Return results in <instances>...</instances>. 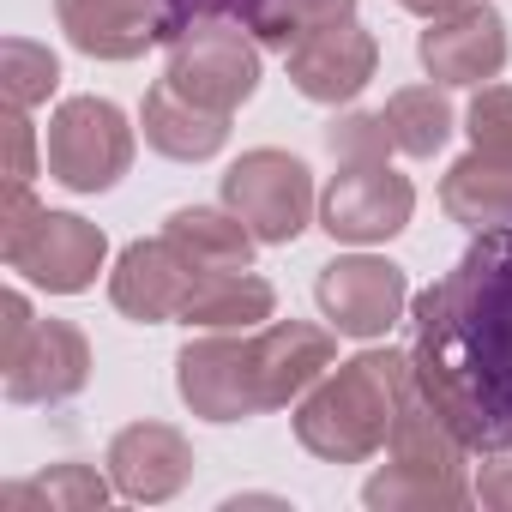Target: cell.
<instances>
[{
	"instance_id": "27",
	"label": "cell",
	"mask_w": 512,
	"mask_h": 512,
	"mask_svg": "<svg viewBox=\"0 0 512 512\" xmlns=\"http://www.w3.org/2000/svg\"><path fill=\"white\" fill-rule=\"evenodd\" d=\"M464 133L476 151H506L512 157V85H476L470 109H464Z\"/></svg>"
},
{
	"instance_id": "9",
	"label": "cell",
	"mask_w": 512,
	"mask_h": 512,
	"mask_svg": "<svg viewBox=\"0 0 512 512\" xmlns=\"http://www.w3.org/2000/svg\"><path fill=\"white\" fill-rule=\"evenodd\" d=\"M314 302L332 320V332L344 338H386L404 308H410V278L392 260H374V253H350V260L320 266L314 278Z\"/></svg>"
},
{
	"instance_id": "26",
	"label": "cell",
	"mask_w": 512,
	"mask_h": 512,
	"mask_svg": "<svg viewBox=\"0 0 512 512\" xmlns=\"http://www.w3.org/2000/svg\"><path fill=\"white\" fill-rule=\"evenodd\" d=\"M326 151H332L338 169H344V163H386V151H392L386 115H362V109L332 115V127H326Z\"/></svg>"
},
{
	"instance_id": "14",
	"label": "cell",
	"mask_w": 512,
	"mask_h": 512,
	"mask_svg": "<svg viewBox=\"0 0 512 512\" xmlns=\"http://www.w3.org/2000/svg\"><path fill=\"white\" fill-rule=\"evenodd\" d=\"M91 380V344L67 320H37L25 350L7 362V398L13 404H67Z\"/></svg>"
},
{
	"instance_id": "13",
	"label": "cell",
	"mask_w": 512,
	"mask_h": 512,
	"mask_svg": "<svg viewBox=\"0 0 512 512\" xmlns=\"http://www.w3.org/2000/svg\"><path fill=\"white\" fill-rule=\"evenodd\" d=\"M103 464H109L115 494L157 506V500H175V494L187 488V476H193V446H187V434L169 428V422H127V428L109 440V458H103Z\"/></svg>"
},
{
	"instance_id": "20",
	"label": "cell",
	"mask_w": 512,
	"mask_h": 512,
	"mask_svg": "<svg viewBox=\"0 0 512 512\" xmlns=\"http://www.w3.org/2000/svg\"><path fill=\"white\" fill-rule=\"evenodd\" d=\"M163 235L175 241V253L205 278V272H247L253 266V235L229 205L217 211V205H181V211H169V223H163Z\"/></svg>"
},
{
	"instance_id": "29",
	"label": "cell",
	"mask_w": 512,
	"mask_h": 512,
	"mask_svg": "<svg viewBox=\"0 0 512 512\" xmlns=\"http://www.w3.org/2000/svg\"><path fill=\"white\" fill-rule=\"evenodd\" d=\"M7 181H31L37 175V127H31V109H7Z\"/></svg>"
},
{
	"instance_id": "16",
	"label": "cell",
	"mask_w": 512,
	"mask_h": 512,
	"mask_svg": "<svg viewBox=\"0 0 512 512\" xmlns=\"http://www.w3.org/2000/svg\"><path fill=\"white\" fill-rule=\"evenodd\" d=\"M139 127H145V145L175 157V163H205L229 145V115L181 97L169 79H157L145 91V109H139Z\"/></svg>"
},
{
	"instance_id": "18",
	"label": "cell",
	"mask_w": 512,
	"mask_h": 512,
	"mask_svg": "<svg viewBox=\"0 0 512 512\" xmlns=\"http://www.w3.org/2000/svg\"><path fill=\"white\" fill-rule=\"evenodd\" d=\"M272 314H278V290L247 266V272H205V278H193L181 326H193V332H253Z\"/></svg>"
},
{
	"instance_id": "8",
	"label": "cell",
	"mask_w": 512,
	"mask_h": 512,
	"mask_svg": "<svg viewBox=\"0 0 512 512\" xmlns=\"http://www.w3.org/2000/svg\"><path fill=\"white\" fill-rule=\"evenodd\" d=\"M410 211H416V187L392 163H344L320 193V229L356 247L392 241L410 223Z\"/></svg>"
},
{
	"instance_id": "31",
	"label": "cell",
	"mask_w": 512,
	"mask_h": 512,
	"mask_svg": "<svg viewBox=\"0 0 512 512\" xmlns=\"http://www.w3.org/2000/svg\"><path fill=\"white\" fill-rule=\"evenodd\" d=\"M476 500L494 512H512V452H488V464L476 470Z\"/></svg>"
},
{
	"instance_id": "3",
	"label": "cell",
	"mask_w": 512,
	"mask_h": 512,
	"mask_svg": "<svg viewBox=\"0 0 512 512\" xmlns=\"http://www.w3.org/2000/svg\"><path fill=\"white\" fill-rule=\"evenodd\" d=\"M163 79L217 109V115H235L253 91H260V37L247 25H229V19H199L187 25L181 37H169V67Z\"/></svg>"
},
{
	"instance_id": "5",
	"label": "cell",
	"mask_w": 512,
	"mask_h": 512,
	"mask_svg": "<svg viewBox=\"0 0 512 512\" xmlns=\"http://www.w3.org/2000/svg\"><path fill=\"white\" fill-rule=\"evenodd\" d=\"M133 169V127L109 97H67L49 115V175L67 193H109Z\"/></svg>"
},
{
	"instance_id": "1",
	"label": "cell",
	"mask_w": 512,
	"mask_h": 512,
	"mask_svg": "<svg viewBox=\"0 0 512 512\" xmlns=\"http://www.w3.org/2000/svg\"><path fill=\"white\" fill-rule=\"evenodd\" d=\"M410 368L470 452H512V229H482L410 302Z\"/></svg>"
},
{
	"instance_id": "19",
	"label": "cell",
	"mask_w": 512,
	"mask_h": 512,
	"mask_svg": "<svg viewBox=\"0 0 512 512\" xmlns=\"http://www.w3.org/2000/svg\"><path fill=\"white\" fill-rule=\"evenodd\" d=\"M386 452H392V464L428 470V476H464V458H470V446H464L458 428L434 410V398L422 392L416 374H410V386H404V404H398V422H392Z\"/></svg>"
},
{
	"instance_id": "10",
	"label": "cell",
	"mask_w": 512,
	"mask_h": 512,
	"mask_svg": "<svg viewBox=\"0 0 512 512\" xmlns=\"http://www.w3.org/2000/svg\"><path fill=\"white\" fill-rule=\"evenodd\" d=\"M416 55L440 85H488L506 67V19L488 0H464V7L428 19V31L416 37Z\"/></svg>"
},
{
	"instance_id": "25",
	"label": "cell",
	"mask_w": 512,
	"mask_h": 512,
	"mask_svg": "<svg viewBox=\"0 0 512 512\" xmlns=\"http://www.w3.org/2000/svg\"><path fill=\"white\" fill-rule=\"evenodd\" d=\"M0 85H7V109H37L55 97L61 85V61L55 49L31 43V37H7L0 43Z\"/></svg>"
},
{
	"instance_id": "12",
	"label": "cell",
	"mask_w": 512,
	"mask_h": 512,
	"mask_svg": "<svg viewBox=\"0 0 512 512\" xmlns=\"http://www.w3.org/2000/svg\"><path fill=\"white\" fill-rule=\"evenodd\" d=\"M284 67H290V85L308 103H332L338 109V103H356L368 91V79L380 67V43H374V31H362L356 19H344V25L296 43L284 55Z\"/></svg>"
},
{
	"instance_id": "32",
	"label": "cell",
	"mask_w": 512,
	"mask_h": 512,
	"mask_svg": "<svg viewBox=\"0 0 512 512\" xmlns=\"http://www.w3.org/2000/svg\"><path fill=\"white\" fill-rule=\"evenodd\" d=\"M404 13H416V19H440V13H452V7H464V0H398Z\"/></svg>"
},
{
	"instance_id": "28",
	"label": "cell",
	"mask_w": 512,
	"mask_h": 512,
	"mask_svg": "<svg viewBox=\"0 0 512 512\" xmlns=\"http://www.w3.org/2000/svg\"><path fill=\"white\" fill-rule=\"evenodd\" d=\"M266 0H163V43L181 37L187 25L199 19H229V25H253V13H260Z\"/></svg>"
},
{
	"instance_id": "6",
	"label": "cell",
	"mask_w": 512,
	"mask_h": 512,
	"mask_svg": "<svg viewBox=\"0 0 512 512\" xmlns=\"http://www.w3.org/2000/svg\"><path fill=\"white\" fill-rule=\"evenodd\" d=\"M338 362V338L308 320H266L247 332V398L253 416L302 404L308 386Z\"/></svg>"
},
{
	"instance_id": "17",
	"label": "cell",
	"mask_w": 512,
	"mask_h": 512,
	"mask_svg": "<svg viewBox=\"0 0 512 512\" xmlns=\"http://www.w3.org/2000/svg\"><path fill=\"white\" fill-rule=\"evenodd\" d=\"M440 205H446V217L464 223L470 235H482V229H512V157L470 145V151L440 175Z\"/></svg>"
},
{
	"instance_id": "11",
	"label": "cell",
	"mask_w": 512,
	"mask_h": 512,
	"mask_svg": "<svg viewBox=\"0 0 512 512\" xmlns=\"http://www.w3.org/2000/svg\"><path fill=\"white\" fill-rule=\"evenodd\" d=\"M193 278H199V272L175 253L169 235L127 241L121 260H115V272H109V302H115L127 320H139V326H163V320H181Z\"/></svg>"
},
{
	"instance_id": "2",
	"label": "cell",
	"mask_w": 512,
	"mask_h": 512,
	"mask_svg": "<svg viewBox=\"0 0 512 512\" xmlns=\"http://www.w3.org/2000/svg\"><path fill=\"white\" fill-rule=\"evenodd\" d=\"M410 350H362L338 368H326L308 398L296 404V440L326 464H362L392 440L404 386H410Z\"/></svg>"
},
{
	"instance_id": "23",
	"label": "cell",
	"mask_w": 512,
	"mask_h": 512,
	"mask_svg": "<svg viewBox=\"0 0 512 512\" xmlns=\"http://www.w3.org/2000/svg\"><path fill=\"white\" fill-rule=\"evenodd\" d=\"M344 19H356V0H266V7L253 13L247 31L260 37V49L290 55L296 43H308V37L344 25Z\"/></svg>"
},
{
	"instance_id": "21",
	"label": "cell",
	"mask_w": 512,
	"mask_h": 512,
	"mask_svg": "<svg viewBox=\"0 0 512 512\" xmlns=\"http://www.w3.org/2000/svg\"><path fill=\"white\" fill-rule=\"evenodd\" d=\"M109 476H97L91 464L67 458V464H49L43 476H25V482H7L0 488V512H97L109 500Z\"/></svg>"
},
{
	"instance_id": "24",
	"label": "cell",
	"mask_w": 512,
	"mask_h": 512,
	"mask_svg": "<svg viewBox=\"0 0 512 512\" xmlns=\"http://www.w3.org/2000/svg\"><path fill=\"white\" fill-rule=\"evenodd\" d=\"M476 488L464 476H428V470H404V464H386L368 476L362 500L374 512H398V506H464Z\"/></svg>"
},
{
	"instance_id": "22",
	"label": "cell",
	"mask_w": 512,
	"mask_h": 512,
	"mask_svg": "<svg viewBox=\"0 0 512 512\" xmlns=\"http://www.w3.org/2000/svg\"><path fill=\"white\" fill-rule=\"evenodd\" d=\"M380 115H386V133H392V151H404V157H434L452 139V97H446L440 79L392 91Z\"/></svg>"
},
{
	"instance_id": "4",
	"label": "cell",
	"mask_w": 512,
	"mask_h": 512,
	"mask_svg": "<svg viewBox=\"0 0 512 512\" xmlns=\"http://www.w3.org/2000/svg\"><path fill=\"white\" fill-rule=\"evenodd\" d=\"M223 205L260 235L266 247H290L308 217H314V175L302 157L290 151H241L229 169H223Z\"/></svg>"
},
{
	"instance_id": "7",
	"label": "cell",
	"mask_w": 512,
	"mask_h": 512,
	"mask_svg": "<svg viewBox=\"0 0 512 512\" xmlns=\"http://www.w3.org/2000/svg\"><path fill=\"white\" fill-rule=\"evenodd\" d=\"M0 260H7L19 278H31L37 290H49V296H79V290L97 284V272L109 260V235L79 211H49L43 205V217L19 241L0 247Z\"/></svg>"
},
{
	"instance_id": "15",
	"label": "cell",
	"mask_w": 512,
	"mask_h": 512,
	"mask_svg": "<svg viewBox=\"0 0 512 512\" xmlns=\"http://www.w3.org/2000/svg\"><path fill=\"white\" fill-rule=\"evenodd\" d=\"M55 19L91 61H139L163 43V0H55Z\"/></svg>"
},
{
	"instance_id": "30",
	"label": "cell",
	"mask_w": 512,
	"mask_h": 512,
	"mask_svg": "<svg viewBox=\"0 0 512 512\" xmlns=\"http://www.w3.org/2000/svg\"><path fill=\"white\" fill-rule=\"evenodd\" d=\"M0 314H7V320H0V332H7V344H0V368H7V362L25 350V338L37 332V314H31V296H25V290H7V296H0Z\"/></svg>"
}]
</instances>
